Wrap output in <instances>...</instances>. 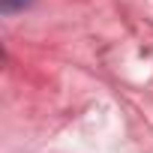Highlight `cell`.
I'll return each mask as SVG.
<instances>
[{"label":"cell","mask_w":153,"mask_h":153,"mask_svg":"<svg viewBox=\"0 0 153 153\" xmlns=\"http://www.w3.org/2000/svg\"><path fill=\"white\" fill-rule=\"evenodd\" d=\"M30 3L33 0H0V9H3L6 15H12V12H24Z\"/></svg>","instance_id":"cell-1"}]
</instances>
